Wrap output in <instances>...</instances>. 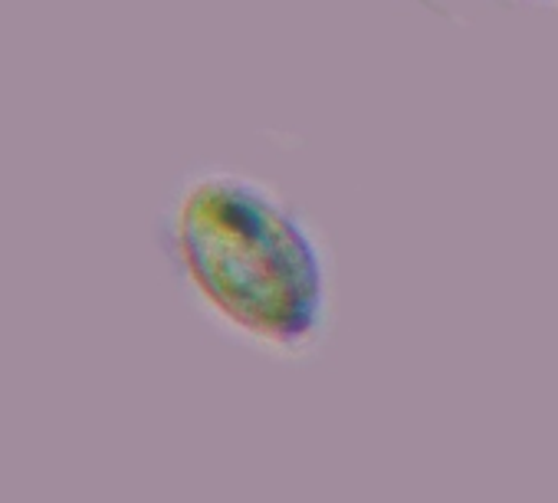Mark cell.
<instances>
[{"label": "cell", "instance_id": "obj_1", "mask_svg": "<svg viewBox=\"0 0 558 503\" xmlns=\"http://www.w3.org/2000/svg\"><path fill=\"white\" fill-rule=\"evenodd\" d=\"M158 243L194 313L272 362L313 359L332 330V254L319 227L266 178L197 168L171 191Z\"/></svg>", "mask_w": 558, "mask_h": 503}, {"label": "cell", "instance_id": "obj_2", "mask_svg": "<svg viewBox=\"0 0 558 503\" xmlns=\"http://www.w3.org/2000/svg\"><path fill=\"white\" fill-rule=\"evenodd\" d=\"M502 4H512V8H532V11H548V14H558V0H502Z\"/></svg>", "mask_w": 558, "mask_h": 503}]
</instances>
